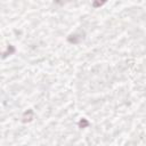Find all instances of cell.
I'll list each match as a JSON object with an SVG mask.
<instances>
[{"mask_svg":"<svg viewBox=\"0 0 146 146\" xmlns=\"http://www.w3.org/2000/svg\"><path fill=\"white\" fill-rule=\"evenodd\" d=\"M70 0H54V2L56 3V5H58V6H63V5H65L66 2H68Z\"/></svg>","mask_w":146,"mask_h":146,"instance_id":"obj_6","label":"cell"},{"mask_svg":"<svg viewBox=\"0 0 146 146\" xmlns=\"http://www.w3.org/2000/svg\"><path fill=\"white\" fill-rule=\"evenodd\" d=\"M107 2V0H92V7L94 8H99L104 6Z\"/></svg>","mask_w":146,"mask_h":146,"instance_id":"obj_3","label":"cell"},{"mask_svg":"<svg viewBox=\"0 0 146 146\" xmlns=\"http://www.w3.org/2000/svg\"><path fill=\"white\" fill-rule=\"evenodd\" d=\"M87 127H89V121H88L87 119L82 117V119L79 121V128L83 129V128H87Z\"/></svg>","mask_w":146,"mask_h":146,"instance_id":"obj_4","label":"cell"},{"mask_svg":"<svg viewBox=\"0 0 146 146\" xmlns=\"http://www.w3.org/2000/svg\"><path fill=\"white\" fill-rule=\"evenodd\" d=\"M34 119V112L33 110H27L24 112L23 116H22V122L26 123V122H31Z\"/></svg>","mask_w":146,"mask_h":146,"instance_id":"obj_2","label":"cell"},{"mask_svg":"<svg viewBox=\"0 0 146 146\" xmlns=\"http://www.w3.org/2000/svg\"><path fill=\"white\" fill-rule=\"evenodd\" d=\"M7 51H8V54H9V55L14 54V52H15V48H14V46L9 44V46H8V48H7ZM6 55H7V52H3V58L6 57Z\"/></svg>","mask_w":146,"mask_h":146,"instance_id":"obj_5","label":"cell"},{"mask_svg":"<svg viewBox=\"0 0 146 146\" xmlns=\"http://www.w3.org/2000/svg\"><path fill=\"white\" fill-rule=\"evenodd\" d=\"M83 39H84V32L82 31V32H76V33H73V34L68 35L67 41H68L70 43H73V44H78V43H80Z\"/></svg>","mask_w":146,"mask_h":146,"instance_id":"obj_1","label":"cell"}]
</instances>
